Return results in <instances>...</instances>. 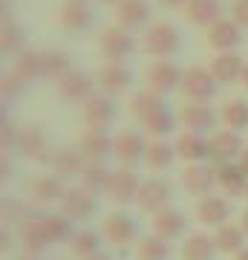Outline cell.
<instances>
[{
    "mask_svg": "<svg viewBox=\"0 0 248 260\" xmlns=\"http://www.w3.org/2000/svg\"><path fill=\"white\" fill-rule=\"evenodd\" d=\"M196 214H199V220H202L205 225H222L225 220H228V203L225 200H220V197H202L199 200V205H196Z\"/></svg>",
    "mask_w": 248,
    "mask_h": 260,
    "instance_id": "cell-28",
    "label": "cell"
},
{
    "mask_svg": "<svg viewBox=\"0 0 248 260\" xmlns=\"http://www.w3.org/2000/svg\"><path fill=\"white\" fill-rule=\"evenodd\" d=\"M130 81H133V73H130L124 64H119V61H113V64H107L98 73V87H101L104 95H119L124 93L130 87Z\"/></svg>",
    "mask_w": 248,
    "mask_h": 260,
    "instance_id": "cell-15",
    "label": "cell"
},
{
    "mask_svg": "<svg viewBox=\"0 0 248 260\" xmlns=\"http://www.w3.org/2000/svg\"><path fill=\"white\" fill-rule=\"evenodd\" d=\"M20 260H38L35 254H26V257H20Z\"/></svg>",
    "mask_w": 248,
    "mask_h": 260,
    "instance_id": "cell-51",
    "label": "cell"
},
{
    "mask_svg": "<svg viewBox=\"0 0 248 260\" xmlns=\"http://www.w3.org/2000/svg\"><path fill=\"white\" fill-rule=\"evenodd\" d=\"M176 156H182V159H188L191 165H196V162H202V159L211 156V142H205L202 133L188 130V133H182V136L176 139Z\"/></svg>",
    "mask_w": 248,
    "mask_h": 260,
    "instance_id": "cell-19",
    "label": "cell"
},
{
    "mask_svg": "<svg viewBox=\"0 0 248 260\" xmlns=\"http://www.w3.org/2000/svg\"><path fill=\"white\" fill-rule=\"evenodd\" d=\"M61 214L69 220H90L95 214V194L87 188H69L61 200Z\"/></svg>",
    "mask_w": 248,
    "mask_h": 260,
    "instance_id": "cell-6",
    "label": "cell"
},
{
    "mask_svg": "<svg viewBox=\"0 0 248 260\" xmlns=\"http://www.w3.org/2000/svg\"><path fill=\"white\" fill-rule=\"evenodd\" d=\"M46 232H49V240L52 243H66L73 240V220L64 217V214H46Z\"/></svg>",
    "mask_w": 248,
    "mask_h": 260,
    "instance_id": "cell-35",
    "label": "cell"
},
{
    "mask_svg": "<svg viewBox=\"0 0 248 260\" xmlns=\"http://www.w3.org/2000/svg\"><path fill=\"white\" fill-rule=\"evenodd\" d=\"M245 197H248V191H245Z\"/></svg>",
    "mask_w": 248,
    "mask_h": 260,
    "instance_id": "cell-54",
    "label": "cell"
},
{
    "mask_svg": "<svg viewBox=\"0 0 248 260\" xmlns=\"http://www.w3.org/2000/svg\"><path fill=\"white\" fill-rule=\"evenodd\" d=\"M239 165H242V171L248 174V150H242V162H239Z\"/></svg>",
    "mask_w": 248,
    "mask_h": 260,
    "instance_id": "cell-46",
    "label": "cell"
},
{
    "mask_svg": "<svg viewBox=\"0 0 248 260\" xmlns=\"http://www.w3.org/2000/svg\"><path fill=\"white\" fill-rule=\"evenodd\" d=\"M239 41H242V32L237 20H217L208 32V44L217 52H231L234 47H239Z\"/></svg>",
    "mask_w": 248,
    "mask_h": 260,
    "instance_id": "cell-18",
    "label": "cell"
},
{
    "mask_svg": "<svg viewBox=\"0 0 248 260\" xmlns=\"http://www.w3.org/2000/svg\"><path fill=\"white\" fill-rule=\"evenodd\" d=\"M145 162L150 168H156V171H165V168L173 162V145H167V142H153L145 153Z\"/></svg>",
    "mask_w": 248,
    "mask_h": 260,
    "instance_id": "cell-41",
    "label": "cell"
},
{
    "mask_svg": "<svg viewBox=\"0 0 248 260\" xmlns=\"http://www.w3.org/2000/svg\"><path fill=\"white\" fill-rule=\"evenodd\" d=\"M182 70L170 61H156V64L147 70V90L156 95H165V93H173L176 87L182 84Z\"/></svg>",
    "mask_w": 248,
    "mask_h": 260,
    "instance_id": "cell-2",
    "label": "cell"
},
{
    "mask_svg": "<svg viewBox=\"0 0 248 260\" xmlns=\"http://www.w3.org/2000/svg\"><path fill=\"white\" fill-rule=\"evenodd\" d=\"M116 18L124 29H136L150 18V6H147V0H121Z\"/></svg>",
    "mask_w": 248,
    "mask_h": 260,
    "instance_id": "cell-25",
    "label": "cell"
},
{
    "mask_svg": "<svg viewBox=\"0 0 248 260\" xmlns=\"http://www.w3.org/2000/svg\"><path fill=\"white\" fill-rule=\"evenodd\" d=\"M214 243L220 251H242V229L239 225H231V223H222L217 225V234H214Z\"/></svg>",
    "mask_w": 248,
    "mask_h": 260,
    "instance_id": "cell-33",
    "label": "cell"
},
{
    "mask_svg": "<svg viewBox=\"0 0 248 260\" xmlns=\"http://www.w3.org/2000/svg\"><path fill=\"white\" fill-rule=\"evenodd\" d=\"M214 121H217L214 110L211 107H205V104H199V102H191L182 110V124L188 130H193V133H205V130H211Z\"/></svg>",
    "mask_w": 248,
    "mask_h": 260,
    "instance_id": "cell-23",
    "label": "cell"
},
{
    "mask_svg": "<svg viewBox=\"0 0 248 260\" xmlns=\"http://www.w3.org/2000/svg\"><path fill=\"white\" fill-rule=\"evenodd\" d=\"M133 49H136V41L130 38V29H124V26H113L101 35V52L107 58H113V61L127 58Z\"/></svg>",
    "mask_w": 248,
    "mask_h": 260,
    "instance_id": "cell-11",
    "label": "cell"
},
{
    "mask_svg": "<svg viewBox=\"0 0 248 260\" xmlns=\"http://www.w3.org/2000/svg\"><path fill=\"white\" fill-rule=\"evenodd\" d=\"M110 171L104 168V162H87V168H84L81 174V182L87 191H92V194H101V191H107L110 188Z\"/></svg>",
    "mask_w": 248,
    "mask_h": 260,
    "instance_id": "cell-32",
    "label": "cell"
},
{
    "mask_svg": "<svg viewBox=\"0 0 248 260\" xmlns=\"http://www.w3.org/2000/svg\"><path fill=\"white\" fill-rule=\"evenodd\" d=\"M15 75L23 84L44 78V58H41V52H20L18 61H15Z\"/></svg>",
    "mask_w": 248,
    "mask_h": 260,
    "instance_id": "cell-31",
    "label": "cell"
},
{
    "mask_svg": "<svg viewBox=\"0 0 248 260\" xmlns=\"http://www.w3.org/2000/svg\"><path fill=\"white\" fill-rule=\"evenodd\" d=\"M138 208L147 214H159L170 208V185L165 179H147L141 182V191H138Z\"/></svg>",
    "mask_w": 248,
    "mask_h": 260,
    "instance_id": "cell-5",
    "label": "cell"
},
{
    "mask_svg": "<svg viewBox=\"0 0 248 260\" xmlns=\"http://www.w3.org/2000/svg\"><path fill=\"white\" fill-rule=\"evenodd\" d=\"M69 243H73V254L81 257V260L95 257V254H98V246H101V240H98L95 232H78Z\"/></svg>",
    "mask_w": 248,
    "mask_h": 260,
    "instance_id": "cell-37",
    "label": "cell"
},
{
    "mask_svg": "<svg viewBox=\"0 0 248 260\" xmlns=\"http://www.w3.org/2000/svg\"><path fill=\"white\" fill-rule=\"evenodd\" d=\"M159 107H165L162 95H156V93H150V90H145V93H136V95H133L130 113H133V116H136L138 121H145L147 116H153V113H156Z\"/></svg>",
    "mask_w": 248,
    "mask_h": 260,
    "instance_id": "cell-34",
    "label": "cell"
},
{
    "mask_svg": "<svg viewBox=\"0 0 248 260\" xmlns=\"http://www.w3.org/2000/svg\"><path fill=\"white\" fill-rule=\"evenodd\" d=\"M18 150L29 159H38V162H49V139L41 127H26L18 133Z\"/></svg>",
    "mask_w": 248,
    "mask_h": 260,
    "instance_id": "cell-12",
    "label": "cell"
},
{
    "mask_svg": "<svg viewBox=\"0 0 248 260\" xmlns=\"http://www.w3.org/2000/svg\"><path fill=\"white\" fill-rule=\"evenodd\" d=\"M101 3H121V0H101Z\"/></svg>",
    "mask_w": 248,
    "mask_h": 260,
    "instance_id": "cell-52",
    "label": "cell"
},
{
    "mask_svg": "<svg viewBox=\"0 0 248 260\" xmlns=\"http://www.w3.org/2000/svg\"><path fill=\"white\" fill-rule=\"evenodd\" d=\"M41 58H44V78H64L69 73V58L64 52L49 49V52H41Z\"/></svg>",
    "mask_w": 248,
    "mask_h": 260,
    "instance_id": "cell-40",
    "label": "cell"
},
{
    "mask_svg": "<svg viewBox=\"0 0 248 260\" xmlns=\"http://www.w3.org/2000/svg\"><path fill=\"white\" fill-rule=\"evenodd\" d=\"M185 18L191 26H214L220 20V0H188Z\"/></svg>",
    "mask_w": 248,
    "mask_h": 260,
    "instance_id": "cell-21",
    "label": "cell"
},
{
    "mask_svg": "<svg viewBox=\"0 0 248 260\" xmlns=\"http://www.w3.org/2000/svg\"><path fill=\"white\" fill-rule=\"evenodd\" d=\"M145 153H147V145L141 139V133H136V130H121L113 139V156L119 159L121 165H130V162L141 159Z\"/></svg>",
    "mask_w": 248,
    "mask_h": 260,
    "instance_id": "cell-8",
    "label": "cell"
},
{
    "mask_svg": "<svg viewBox=\"0 0 248 260\" xmlns=\"http://www.w3.org/2000/svg\"><path fill=\"white\" fill-rule=\"evenodd\" d=\"M92 23V12L87 9V3H78V0H69L64 9H61V26L66 32H81Z\"/></svg>",
    "mask_w": 248,
    "mask_h": 260,
    "instance_id": "cell-27",
    "label": "cell"
},
{
    "mask_svg": "<svg viewBox=\"0 0 248 260\" xmlns=\"http://www.w3.org/2000/svg\"><path fill=\"white\" fill-rule=\"evenodd\" d=\"M141 127L150 130L153 136H167V133H173V113L167 110V107H159L153 116H147L141 121Z\"/></svg>",
    "mask_w": 248,
    "mask_h": 260,
    "instance_id": "cell-39",
    "label": "cell"
},
{
    "mask_svg": "<svg viewBox=\"0 0 248 260\" xmlns=\"http://www.w3.org/2000/svg\"><path fill=\"white\" fill-rule=\"evenodd\" d=\"M20 240H23V249L29 254H38L52 246L49 240V232H46V214H38V217H23L20 220Z\"/></svg>",
    "mask_w": 248,
    "mask_h": 260,
    "instance_id": "cell-4",
    "label": "cell"
},
{
    "mask_svg": "<svg viewBox=\"0 0 248 260\" xmlns=\"http://www.w3.org/2000/svg\"><path fill=\"white\" fill-rule=\"evenodd\" d=\"M242 84H245V87H248V67H245V70H242Z\"/></svg>",
    "mask_w": 248,
    "mask_h": 260,
    "instance_id": "cell-50",
    "label": "cell"
},
{
    "mask_svg": "<svg viewBox=\"0 0 248 260\" xmlns=\"http://www.w3.org/2000/svg\"><path fill=\"white\" fill-rule=\"evenodd\" d=\"M242 70H245L242 67V58H237L234 52H220L211 64L214 78L222 84H231V81H237V78H242Z\"/></svg>",
    "mask_w": 248,
    "mask_h": 260,
    "instance_id": "cell-24",
    "label": "cell"
},
{
    "mask_svg": "<svg viewBox=\"0 0 248 260\" xmlns=\"http://www.w3.org/2000/svg\"><path fill=\"white\" fill-rule=\"evenodd\" d=\"M217 182H220V188L228 197H239V194H245L248 191V174L242 171V165H234V162L220 165V171H217Z\"/></svg>",
    "mask_w": 248,
    "mask_h": 260,
    "instance_id": "cell-22",
    "label": "cell"
},
{
    "mask_svg": "<svg viewBox=\"0 0 248 260\" xmlns=\"http://www.w3.org/2000/svg\"><path fill=\"white\" fill-rule=\"evenodd\" d=\"M78 150L84 153L87 162H104L113 153V139L104 130H87L78 142Z\"/></svg>",
    "mask_w": 248,
    "mask_h": 260,
    "instance_id": "cell-17",
    "label": "cell"
},
{
    "mask_svg": "<svg viewBox=\"0 0 248 260\" xmlns=\"http://www.w3.org/2000/svg\"><path fill=\"white\" fill-rule=\"evenodd\" d=\"M104 237H107L113 246H124V243H130L136 237V220L124 211L110 214L107 223H104Z\"/></svg>",
    "mask_w": 248,
    "mask_h": 260,
    "instance_id": "cell-20",
    "label": "cell"
},
{
    "mask_svg": "<svg viewBox=\"0 0 248 260\" xmlns=\"http://www.w3.org/2000/svg\"><path fill=\"white\" fill-rule=\"evenodd\" d=\"M222 121L231 130H245L248 127V102H225V107H222Z\"/></svg>",
    "mask_w": 248,
    "mask_h": 260,
    "instance_id": "cell-38",
    "label": "cell"
},
{
    "mask_svg": "<svg viewBox=\"0 0 248 260\" xmlns=\"http://www.w3.org/2000/svg\"><path fill=\"white\" fill-rule=\"evenodd\" d=\"M231 15H234V20H237L239 26H248V0H237Z\"/></svg>",
    "mask_w": 248,
    "mask_h": 260,
    "instance_id": "cell-43",
    "label": "cell"
},
{
    "mask_svg": "<svg viewBox=\"0 0 248 260\" xmlns=\"http://www.w3.org/2000/svg\"><path fill=\"white\" fill-rule=\"evenodd\" d=\"M242 232L248 234V208H245V211H242Z\"/></svg>",
    "mask_w": 248,
    "mask_h": 260,
    "instance_id": "cell-47",
    "label": "cell"
},
{
    "mask_svg": "<svg viewBox=\"0 0 248 260\" xmlns=\"http://www.w3.org/2000/svg\"><path fill=\"white\" fill-rule=\"evenodd\" d=\"M237 260H248V249H242V251H237Z\"/></svg>",
    "mask_w": 248,
    "mask_h": 260,
    "instance_id": "cell-48",
    "label": "cell"
},
{
    "mask_svg": "<svg viewBox=\"0 0 248 260\" xmlns=\"http://www.w3.org/2000/svg\"><path fill=\"white\" fill-rule=\"evenodd\" d=\"M23 47V32H20L18 26H3V49L6 52H18V49Z\"/></svg>",
    "mask_w": 248,
    "mask_h": 260,
    "instance_id": "cell-42",
    "label": "cell"
},
{
    "mask_svg": "<svg viewBox=\"0 0 248 260\" xmlns=\"http://www.w3.org/2000/svg\"><path fill=\"white\" fill-rule=\"evenodd\" d=\"M90 260H113V257H107V254H101V251H98V254H95V257H90Z\"/></svg>",
    "mask_w": 248,
    "mask_h": 260,
    "instance_id": "cell-49",
    "label": "cell"
},
{
    "mask_svg": "<svg viewBox=\"0 0 248 260\" xmlns=\"http://www.w3.org/2000/svg\"><path fill=\"white\" fill-rule=\"evenodd\" d=\"M116 119V107H113L110 95H92L90 102H84V121L90 130H104Z\"/></svg>",
    "mask_w": 248,
    "mask_h": 260,
    "instance_id": "cell-10",
    "label": "cell"
},
{
    "mask_svg": "<svg viewBox=\"0 0 248 260\" xmlns=\"http://www.w3.org/2000/svg\"><path fill=\"white\" fill-rule=\"evenodd\" d=\"M49 165L55 171V177L61 179H69V177H81L84 168H87V159H84L81 150H73V148H61L49 156Z\"/></svg>",
    "mask_w": 248,
    "mask_h": 260,
    "instance_id": "cell-14",
    "label": "cell"
},
{
    "mask_svg": "<svg viewBox=\"0 0 248 260\" xmlns=\"http://www.w3.org/2000/svg\"><path fill=\"white\" fill-rule=\"evenodd\" d=\"M182 185H185V191L193 194V197H208L211 194V188L217 185V171L196 162V165H191L182 174Z\"/></svg>",
    "mask_w": 248,
    "mask_h": 260,
    "instance_id": "cell-13",
    "label": "cell"
},
{
    "mask_svg": "<svg viewBox=\"0 0 248 260\" xmlns=\"http://www.w3.org/2000/svg\"><path fill=\"white\" fill-rule=\"evenodd\" d=\"M179 90H182V93L191 99V102L205 104L208 99H214V95H217V78H214L211 70H202V67H191V70H185Z\"/></svg>",
    "mask_w": 248,
    "mask_h": 260,
    "instance_id": "cell-1",
    "label": "cell"
},
{
    "mask_svg": "<svg viewBox=\"0 0 248 260\" xmlns=\"http://www.w3.org/2000/svg\"><path fill=\"white\" fill-rule=\"evenodd\" d=\"M20 87H23V81H20L15 73H12V78H9V75L3 78V95H6V99H9V95H18Z\"/></svg>",
    "mask_w": 248,
    "mask_h": 260,
    "instance_id": "cell-44",
    "label": "cell"
},
{
    "mask_svg": "<svg viewBox=\"0 0 248 260\" xmlns=\"http://www.w3.org/2000/svg\"><path fill=\"white\" fill-rule=\"evenodd\" d=\"M214 251H217V243H214V237H208V234H191L188 240H185L182 246V257L185 260H211Z\"/></svg>",
    "mask_w": 248,
    "mask_h": 260,
    "instance_id": "cell-30",
    "label": "cell"
},
{
    "mask_svg": "<svg viewBox=\"0 0 248 260\" xmlns=\"http://www.w3.org/2000/svg\"><path fill=\"white\" fill-rule=\"evenodd\" d=\"M78 3H84V0H78Z\"/></svg>",
    "mask_w": 248,
    "mask_h": 260,
    "instance_id": "cell-53",
    "label": "cell"
},
{
    "mask_svg": "<svg viewBox=\"0 0 248 260\" xmlns=\"http://www.w3.org/2000/svg\"><path fill=\"white\" fill-rule=\"evenodd\" d=\"M170 257V246H167L165 237H145V240L138 243V260H167Z\"/></svg>",
    "mask_w": 248,
    "mask_h": 260,
    "instance_id": "cell-36",
    "label": "cell"
},
{
    "mask_svg": "<svg viewBox=\"0 0 248 260\" xmlns=\"http://www.w3.org/2000/svg\"><path fill=\"white\" fill-rule=\"evenodd\" d=\"M242 156V139H239V133L234 130H217L211 136V159L217 162H231V159Z\"/></svg>",
    "mask_w": 248,
    "mask_h": 260,
    "instance_id": "cell-16",
    "label": "cell"
},
{
    "mask_svg": "<svg viewBox=\"0 0 248 260\" xmlns=\"http://www.w3.org/2000/svg\"><path fill=\"white\" fill-rule=\"evenodd\" d=\"M185 232V217L173 208H165V211L153 214V234L165 237V240H173Z\"/></svg>",
    "mask_w": 248,
    "mask_h": 260,
    "instance_id": "cell-26",
    "label": "cell"
},
{
    "mask_svg": "<svg viewBox=\"0 0 248 260\" xmlns=\"http://www.w3.org/2000/svg\"><path fill=\"white\" fill-rule=\"evenodd\" d=\"M58 95L64 99V102L69 104H84V102H90L92 95V81H90V75H84V73H69L64 75V78H58Z\"/></svg>",
    "mask_w": 248,
    "mask_h": 260,
    "instance_id": "cell-7",
    "label": "cell"
},
{
    "mask_svg": "<svg viewBox=\"0 0 248 260\" xmlns=\"http://www.w3.org/2000/svg\"><path fill=\"white\" fill-rule=\"evenodd\" d=\"M138 191H141V179H138L133 171H127V168L113 171L107 194H110L116 203H133V200H138Z\"/></svg>",
    "mask_w": 248,
    "mask_h": 260,
    "instance_id": "cell-9",
    "label": "cell"
},
{
    "mask_svg": "<svg viewBox=\"0 0 248 260\" xmlns=\"http://www.w3.org/2000/svg\"><path fill=\"white\" fill-rule=\"evenodd\" d=\"M145 49L150 55H159V58L173 55L176 49H179V32H176V26H170V23L150 26L145 35Z\"/></svg>",
    "mask_w": 248,
    "mask_h": 260,
    "instance_id": "cell-3",
    "label": "cell"
},
{
    "mask_svg": "<svg viewBox=\"0 0 248 260\" xmlns=\"http://www.w3.org/2000/svg\"><path fill=\"white\" fill-rule=\"evenodd\" d=\"M66 191L64 188V179L61 177H38L32 182V197H35L38 203H58V200H64Z\"/></svg>",
    "mask_w": 248,
    "mask_h": 260,
    "instance_id": "cell-29",
    "label": "cell"
},
{
    "mask_svg": "<svg viewBox=\"0 0 248 260\" xmlns=\"http://www.w3.org/2000/svg\"><path fill=\"white\" fill-rule=\"evenodd\" d=\"M162 6H167V9H176V6H188V0H159Z\"/></svg>",
    "mask_w": 248,
    "mask_h": 260,
    "instance_id": "cell-45",
    "label": "cell"
}]
</instances>
